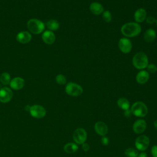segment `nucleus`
Instances as JSON below:
<instances>
[{
  "mask_svg": "<svg viewBox=\"0 0 157 157\" xmlns=\"http://www.w3.org/2000/svg\"><path fill=\"white\" fill-rule=\"evenodd\" d=\"M29 112L31 115L36 118H42L46 115L45 108L40 105H34L30 107Z\"/></svg>",
  "mask_w": 157,
  "mask_h": 157,
  "instance_id": "nucleus-8",
  "label": "nucleus"
},
{
  "mask_svg": "<svg viewBox=\"0 0 157 157\" xmlns=\"http://www.w3.org/2000/svg\"><path fill=\"white\" fill-rule=\"evenodd\" d=\"M10 86L15 90L21 89L25 85V80L21 77H15L10 80Z\"/></svg>",
  "mask_w": 157,
  "mask_h": 157,
  "instance_id": "nucleus-13",
  "label": "nucleus"
},
{
  "mask_svg": "<svg viewBox=\"0 0 157 157\" xmlns=\"http://www.w3.org/2000/svg\"><path fill=\"white\" fill-rule=\"evenodd\" d=\"M12 96L13 93L9 88L4 86L0 89V102L7 103L12 99Z\"/></svg>",
  "mask_w": 157,
  "mask_h": 157,
  "instance_id": "nucleus-9",
  "label": "nucleus"
},
{
  "mask_svg": "<svg viewBox=\"0 0 157 157\" xmlns=\"http://www.w3.org/2000/svg\"><path fill=\"white\" fill-rule=\"evenodd\" d=\"M17 40L21 44H26L31 41L32 36L28 31H21L17 35Z\"/></svg>",
  "mask_w": 157,
  "mask_h": 157,
  "instance_id": "nucleus-14",
  "label": "nucleus"
},
{
  "mask_svg": "<svg viewBox=\"0 0 157 157\" xmlns=\"http://www.w3.org/2000/svg\"><path fill=\"white\" fill-rule=\"evenodd\" d=\"M94 130L98 134L104 136L108 132V127L105 123L99 121L94 124Z\"/></svg>",
  "mask_w": 157,
  "mask_h": 157,
  "instance_id": "nucleus-12",
  "label": "nucleus"
},
{
  "mask_svg": "<svg viewBox=\"0 0 157 157\" xmlns=\"http://www.w3.org/2000/svg\"><path fill=\"white\" fill-rule=\"evenodd\" d=\"M132 115L138 117H144L148 113L147 105L142 102H136L132 104L131 108Z\"/></svg>",
  "mask_w": 157,
  "mask_h": 157,
  "instance_id": "nucleus-4",
  "label": "nucleus"
},
{
  "mask_svg": "<svg viewBox=\"0 0 157 157\" xmlns=\"http://www.w3.org/2000/svg\"><path fill=\"white\" fill-rule=\"evenodd\" d=\"M124 155L128 157H137L138 150L134 148H128L125 150Z\"/></svg>",
  "mask_w": 157,
  "mask_h": 157,
  "instance_id": "nucleus-24",
  "label": "nucleus"
},
{
  "mask_svg": "<svg viewBox=\"0 0 157 157\" xmlns=\"http://www.w3.org/2000/svg\"><path fill=\"white\" fill-rule=\"evenodd\" d=\"M46 26L50 31H52L57 30L59 28V23L55 20H50L47 22Z\"/></svg>",
  "mask_w": 157,
  "mask_h": 157,
  "instance_id": "nucleus-22",
  "label": "nucleus"
},
{
  "mask_svg": "<svg viewBox=\"0 0 157 157\" xmlns=\"http://www.w3.org/2000/svg\"><path fill=\"white\" fill-rule=\"evenodd\" d=\"M0 82L4 85H7L10 82V75L7 72L2 73L0 76Z\"/></svg>",
  "mask_w": 157,
  "mask_h": 157,
  "instance_id": "nucleus-23",
  "label": "nucleus"
},
{
  "mask_svg": "<svg viewBox=\"0 0 157 157\" xmlns=\"http://www.w3.org/2000/svg\"><path fill=\"white\" fill-rule=\"evenodd\" d=\"M134 20L138 23L143 22L147 18V12L146 10L143 8H140L137 9L134 13Z\"/></svg>",
  "mask_w": 157,
  "mask_h": 157,
  "instance_id": "nucleus-16",
  "label": "nucleus"
},
{
  "mask_svg": "<svg viewBox=\"0 0 157 157\" xmlns=\"http://www.w3.org/2000/svg\"><path fill=\"white\" fill-rule=\"evenodd\" d=\"M102 18L104 19V20L107 22V23H109L112 20V15L111 13L109 11V10H105L104 12H103L102 13Z\"/></svg>",
  "mask_w": 157,
  "mask_h": 157,
  "instance_id": "nucleus-26",
  "label": "nucleus"
},
{
  "mask_svg": "<svg viewBox=\"0 0 157 157\" xmlns=\"http://www.w3.org/2000/svg\"><path fill=\"white\" fill-rule=\"evenodd\" d=\"M56 82L59 85H64L66 83V78L63 74H58L55 78Z\"/></svg>",
  "mask_w": 157,
  "mask_h": 157,
  "instance_id": "nucleus-25",
  "label": "nucleus"
},
{
  "mask_svg": "<svg viewBox=\"0 0 157 157\" xmlns=\"http://www.w3.org/2000/svg\"><path fill=\"white\" fill-rule=\"evenodd\" d=\"M27 27L29 31L35 34L41 33L45 28L44 23L38 19H30L27 23Z\"/></svg>",
  "mask_w": 157,
  "mask_h": 157,
  "instance_id": "nucleus-3",
  "label": "nucleus"
},
{
  "mask_svg": "<svg viewBox=\"0 0 157 157\" xmlns=\"http://www.w3.org/2000/svg\"><path fill=\"white\" fill-rule=\"evenodd\" d=\"M101 142L104 145H107L109 144V139L106 136H103L101 139Z\"/></svg>",
  "mask_w": 157,
  "mask_h": 157,
  "instance_id": "nucleus-30",
  "label": "nucleus"
},
{
  "mask_svg": "<svg viewBox=\"0 0 157 157\" xmlns=\"http://www.w3.org/2000/svg\"><path fill=\"white\" fill-rule=\"evenodd\" d=\"M137 157H147V154L145 152H142L138 155Z\"/></svg>",
  "mask_w": 157,
  "mask_h": 157,
  "instance_id": "nucleus-33",
  "label": "nucleus"
},
{
  "mask_svg": "<svg viewBox=\"0 0 157 157\" xmlns=\"http://www.w3.org/2000/svg\"><path fill=\"white\" fill-rule=\"evenodd\" d=\"M117 104H118V106L120 108H121V109H123V110H126L127 109H129V106H130V104H129V101L125 98H119L118 101H117Z\"/></svg>",
  "mask_w": 157,
  "mask_h": 157,
  "instance_id": "nucleus-21",
  "label": "nucleus"
},
{
  "mask_svg": "<svg viewBox=\"0 0 157 157\" xmlns=\"http://www.w3.org/2000/svg\"><path fill=\"white\" fill-rule=\"evenodd\" d=\"M149 73L144 70H142L139 72L136 75V81L139 84H144L149 79Z\"/></svg>",
  "mask_w": 157,
  "mask_h": 157,
  "instance_id": "nucleus-17",
  "label": "nucleus"
},
{
  "mask_svg": "<svg viewBox=\"0 0 157 157\" xmlns=\"http://www.w3.org/2000/svg\"><path fill=\"white\" fill-rule=\"evenodd\" d=\"M42 39L45 44H52L55 40V35L52 31H45L42 34Z\"/></svg>",
  "mask_w": 157,
  "mask_h": 157,
  "instance_id": "nucleus-15",
  "label": "nucleus"
},
{
  "mask_svg": "<svg viewBox=\"0 0 157 157\" xmlns=\"http://www.w3.org/2000/svg\"><path fill=\"white\" fill-rule=\"evenodd\" d=\"M78 149V147L77 144L68 143L64 146V150L67 153H74L76 152Z\"/></svg>",
  "mask_w": 157,
  "mask_h": 157,
  "instance_id": "nucleus-20",
  "label": "nucleus"
},
{
  "mask_svg": "<svg viewBox=\"0 0 157 157\" xmlns=\"http://www.w3.org/2000/svg\"><path fill=\"white\" fill-rule=\"evenodd\" d=\"M121 33L129 37H133L138 36L141 32L140 25L135 22H129L123 25L121 28Z\"/></svg>",
  "mask_w": 157,
  "mask_h": 157,
  "instance_id": "nucleus-1",
  "label": "nucleus"
},
{
  "mask_svg": "<svg viewBox=\"0 0 157 157\" xmlns=\"http://www.w3.org/2000/svg\"><path fill=\"white\" fill-rule=\"evenodd\" d=\"M82 149L85 151H88L90 150V146L87 143H83L82 144Z\"/></svg>",
  "mask_w": 157,
  "mask_h": 157,
  "instance_id": "nucleus-32",
  "label": "nucleus"
},
{
  "mask_svg": "<svg viewBox=\"0 0 157 157\" xmlns=\"http://www.w3.org/2000/svg\"><path fill=\"white\" fill-rule=\"evenodd\" d=\"M132 64L136 69H145L148 64V59L147 55L144 52L137 53L132 58Z\"/></svg>",
  "mask_w": 157,
  "mask_h": 157,
  "instance_id": "nucleus-2",
  "label": "nucleus"
},
{
  "mask_svg": "<svg viewBox=\"0 0 157 157\" xmlns=\"http://www.w3.org/2000/svg\"><path fill=\"white\" fill-rule=\"evenodd\" d=\"M153 124H154V126H155V128L156 129H157V120H155V121H154V123H153Z\"/></svg>",
  "mask_w": 157,
  "mask_h": 157,
  "instance_id": "nucleus-34",
  "label": "nucleus"
},
{
  "mask_svg": "<svg viewBox=\"0 0 157 157\" xmlns=\"http://www.w3.org/2000/svg\"><path fill=\"white\" fill-rule=\"evenodd\" d=\"M156 25H157V19L156 20Z\"/></svg>",
  "mask_w": 157,
  "mask_h": 157,
  "instance_id": "nucleus-35",
  "label": "nucleus"
},
{
  "mask_svg": "<svg viewBox=\"0 0 157 157\" xmlns=\"http://www.w3.org/2000/svg\"><path fill=\"white\" fill-rule=\"evenodd\" d=\"M90 11L94 15H99L104 11L103 6L99 2H93L90 6Z\"/></svg>",
  "mask_w": 157,
  "mask_h": 157,
  "instance_id": "nucleus-18",
  "label": "nucleus"
},
{
  "mask_svg": "<svg viewBox=\"0 0 157 157\" xmlns=\"http://www.w3.org/2000/svg\"><path fill=\"white\" fill-rule=\"evenodd\" d=\"M147 123L144 120H137L136 121L132 126V129L134 132L136 134L142 133L146 129Z\"/></svg>",
  "mask_w": 157,
  "mask_h": 157,
  "instance_id": "nucleus-11",
  "label": "nucleus"
},
{
  "mask_svg": "<svg viewBox=\"0 0 157 157\" xmlns=\"http://www.w3.org/2000/svg\"><path fill=\"white\" fill-rule=\"evenodd\" d=\"M132 115L131 110V109H127L126 110H124V116L126 118H129L130 117L131 115Z\"/></svg>",
  "mask_w": 157,
  "mask_h": 157,
  "instance_id": "nucleus-31",
  "label": "nucleus"
},
{
  "mask_svg": "<svg viewBox=\"0 0 157 157\" xmlns=\"http://www.w3.org/2000/svg\"><path fill=\"white\" fill-rule=\"evenodd\" d=\"M87 137L86 131L81 128L76 129L73 133V139L75 144H82L85 142Z\"/></svg>",
  "mask_w": 157,
  "mask_h": 157,
  "instance_id": "nucleus-7",
  "label": "nucleus"
},
{
  "mask_svg": "<svg viewBox=\"0 0 157 157\" xmlns=\"http://www.w3.org/2000/svg\"><path fill=\"white\" fill-rule=\"evenodd\" d=\"M151 153L153 157H157V145H153L151 149Z\"/></svg>",
  "mask_w": 157,
  "mask_h": 157,
  "instance_id": "nucleus-28",
  "label": "nucleus"
},
{
  "mask_svg": "<svg viewBox=\"0 0 157 157\" xmlns=\"http://www.w3.org/2000/svg\"><path fill=\"white\" fill-rule=\"evenodd\" d=\"M150 145V139L145 135H140L136 139L135 146L137 150L144 151L147 150Z\"/></svg>",
  "mask_w": 157,
  "mask_h": 157,
  "instance_id": "nucleus-6",
  "label": "nucleus"
},
{
  "mask_svg": "<svg viewBox=\"0 0 157 157\" xmlns=\"http://www.w3.org/2000/svg\"><path fill=\"white\" fill-rule=\"evenodd\" d=\"M65 91L69 96H78L82 94L83 90L80 85L73 82H69L66 85Z\"/></svg>",
  "mask_w": 157,
  "mask_h": 157,
  "instance_id": "nucleus-5",
  "label": "nucleus"
},
{
  "mask_svg": "<svg viewBox=\"0 0 157 157\" xmlns=\"http://www.w3.org/2000/svg\"><path fill=\"white\" fill-rule=\"evenodd\" d=\"M118 47L123 53H128L132 49V43L127 38H121L118 42Z\"/></svg>",
  "mask_w": 157,
  "mask_h": 157,
  "instance_id": "nucleus-10",
  "label": "nucleus"
},
{
  "mask_svg": "<svg viewBox=\"0 0 157 157\" xmlns=\"http://www.w3.org/2000/svg\"><path fill=\"white\" fill-rule=\"evenodd\" d=\"M156 36V31L153 29H148L145 32L144 39L147 42H152L155 39Z\"/></svg>",
  "mask_w": 157,
  "mask_h": 157,
  "instance_id": "nucleus-19",
  "label": "nucleus"
},
{
  "mask_svg": "<svg viewBox=\"0 0 157 157\" xmlns=\"http://www.w3.org/2000/svg\"><path fill=\"white\" fill-rule=\"evenodd\" d=\"M147 72L149 73H155L157 71V66L154 64H148L147 66Z\"/></svg>",
  "mask_w": 157,
  "mask_h": 157,
  "instance_id": "nucleus-27",
  "label": "nucleus"
},
{
  "mask_svg": "<svg viewBox=\"0 0 157 157\" xmlns=\"http://www.w3.org/2000/svg\"><path fill=\"white\" fill-rule=\"evenodd\" d=\"M146 21L147 23L153 24L155 22H156V19L154 17H153L152 16H149L146 18Z\"/></svg>",
  "mask_w": 157,
  "mask_h": 157,
  "instance_id": "nucleus-29",
  "label": "nucleus"
}]
</instances>
